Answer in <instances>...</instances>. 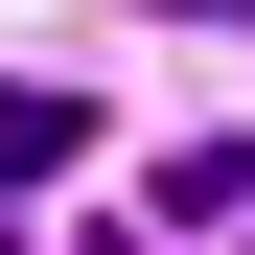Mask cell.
I'll return each instance as SVG.
<instances>
[{"mask_svg":"<svg viewBox=\"0 0 255 255\" xmlns=\"http://www.w3.org/2000/svg\"><path fill=\"white\" fill-rule=\"evenodd\" d=\"M232 255H255V232H232Z\"/></svg>","mask_w":255,"mask_h":255,"instance_id":"cell-3","label":"cell"},{"mask_svg":"<svg viewBox=\"0 0 255 255\" xmlns=\"http://www.w3.org/2000/svg\"><path fill=\"white\" fill-rule=\"evenodd\" d=\"M162 23H255V0H162Z\"/></svg>","mask_w":255,"mask_h":255,"instance_id":"cell-2","label":"cell"},{"mask_svg":"<svg viewBox=\"0 0 255 255\" xmlns=\"http://www.w3.org/2000/svg\"><path fill=\"white\" fill-rule=\"evenodd\" d=\"M70 139H93V116H70V93H23V70H0V186H47Z\"/></svg>","mask_w":255,"mask_h":255,"instance_id":"cell-1","label":"cell"}]
</instances>
